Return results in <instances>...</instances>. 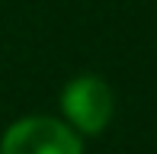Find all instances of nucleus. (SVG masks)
<instances>
[{"label":"nucleus","mask_w":157,"mask_h":154,"mask_svg":"<svg viewBox=\"0 0 157 154\" xmlns=\"http://www.w3.org/2000/svg\"><path fill=\"white\" fill-rule=\"evenodd\" d=\"M0 154H83V141L61 119L26 116L3 132Z\"/></svg>","instance_id":"f257e3e1"},{"label":"nucleus","mask_w":157,"mask_h":154,"mask_svg":"<svg viewBox=\"0 0 157 154\" xmlns=\"http://www.w3.org/2000/svg\"><path fill=\"white\" fill-rule=\"evenodd\" d=\"M112 90L103 77L80 74L61 90V109L67 116V125L83 135H99L112 119Z\"/></svg>","instance_id":"f03ea898"}]
</instances>
